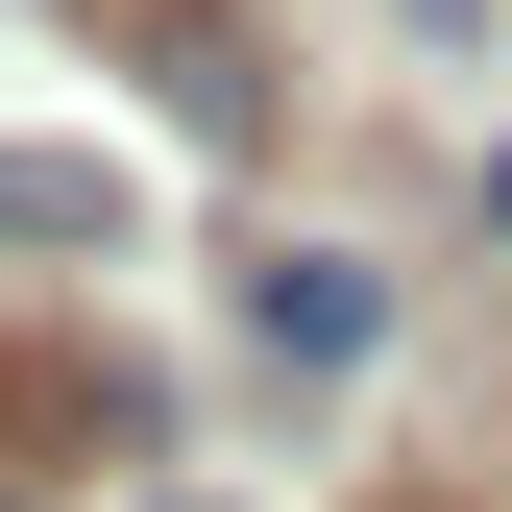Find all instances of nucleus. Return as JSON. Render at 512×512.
<instances>
[{
	"label": "nucleus",
	"mask_w": 512,
	"mask_h": 512,
	"mask_svg": "<svg viewBox=\"0 0 512 512\" xmlns=\"http://www.w3.org/2000/svg\"><path fill=\"white\" fill-rule=\"evenodd\" d=\"M244 342H269V366H366V342H391V293H366L342 244H269V269H244Z\"/></svg>",
	"instance_id": "f257e3e1"
},
{
	"label": "nucleus",
	"mask_w": 512,
	"mask_h": 512,
	"mask_svg": "<svg viewBox=\"0 0 512 512\" xmlns=\"http://www.w3.org/2000/svg\"><path fill=\"white\" fill-rule=\"evenodd\" d=\"M488 220H512V147H488Z\"/></svg>",
	"instance_id": "f03ea898"
}]
</instances>
